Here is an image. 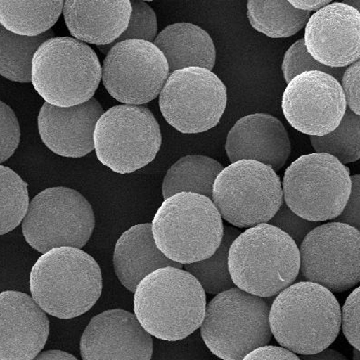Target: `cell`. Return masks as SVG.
Returning a JSON list of instances; mask_svg holds the SVG:
<instances>
[{"label":"cell","instance_id":"1","mask_svg":"<svg viewBox=\"0 0 360 360\" xmlns=\"http://www.w3.org/2000/svg\"><path fill=\"white\" fill-rule=\"evenodd\" d=\"M207 305L200 282L175 266L156 269L134 292L137 319L148 333L167 342L184 340L200 328Z\"/></svg>","mask_w":360,"mask_h":360},{"label":"cell","instance_id":"2","mask_svg":"<svg viewBox=\"0 0 360 360\" xmlns=\"http://www.w3.org/2000/svg\"><path fill=\"white\" fill-rule=\"evenodd\" d=\"M269 324L282 347L298 355L314 354L335 342L342 327V308L323 285L294 283L273 299Z\"/></svg>","mask_w":360,"mask_h":360},{"label":"cell","instance_id":"3","mask_svg":"<svg viewBox=\"0 0 360 360\" xmlns=\"http://www.w3.org/2000/svg\"><path fill=\"white\" fill-rule=\"evenodd\" d=\"M102 288L101 266L76 247L53 248L43 253L29 276L32 297L59 319L86 314L101 297Z\"/></svg>","mask_w":360,"mask_h":360},{"label":"cell","instance_id":"4","mask_svg":"<svg viewBox=\"0 0 360 360\" xmlns=\"http://www.w3.org/2000/svg\"><path fill=\"white\" fill-rule=\"evenodd\" d=\"M228 263L236 287L259 297H275L300 274V250L284 231L260 224L233 240Z\"/></svg>","mask_w":360,"mask_h":360},{"label":"cell","instance_id":"5","mask_svg":"<svg viewBox=\"0 0 360 360\" xmlns=\"http://www.w3.org/2000/svg\"><path fill=\"white\" fill-rule=\"evenodd\" d=\"M152 228L160 252L184 265L213 255L224 233L223 217L212 198L192 192L164 199Z\"/></svg>","mask_w":360,"mask_h":360},{"label":"cell","instance_id":"6","mask_svg":"<svg viewBox=\"0 0 360 360\" xmlns=\"http://www.w3.org/2000/svg\"><path fill=\"white\" fill-rule=\"evenodd\" d=\"M273 297H262L233 287L215 295L207 305L200 327L202 340L214 355L244 359L272 339L269 311Z\"/></svg>","mask_w":360,"mask_h":360},{"label":"cell","instance_id":"7","mask_svg":"<svg viewBox=\"0 0 360 360\" xmlns=\"http://www.w3.org/2000/svg\"><path fill=\"white\" fill-rule=\"evenodd\" d=\"M101 79V63L95 51L76 38H50L34 54L32 84L51 105L83 104L93 98Z\"/></svg>","mask_w":360,"mask_h":360},{"label":"cell","instance_id":"8","mask_svg":"<svg viewBox=\"0 0 360 360\" xmlns=\"http://www.w3.org/2000/svg\"><path fill=\"white\" fill-rule=\"evenodd\" d=\"M348 167L330 154H305L285 170L284 201L295 213L313 221L336 219L352 191Z\"/></svg>","mask_w":360,"mask_h":360},{"label":"cell","instance_id":"9","mask_svg":"<svg viewBox=\"0 0 360 360\" xmlns=\"http://www.w3.org/2000/svg\"><path fill=\"white\" fill-rule=\"evenodd\" d=\"M212 200L223 219L237 228L269 223L284 202L276 170L253 160H240L221 170Z\"/></svg>","mask_w":360,"mask_h":360},{"label":"cell","instance_id":"10","mask_svg":"<svg viewBox=\"0 0 360 360\" xmlns=\"http://www.w3.org/2000/svg\"><path fill=\"white\" fill-rule=\"evenodd\" d=\"M96 157L118 174H130L155 159L162 143V131L146 107L122 104L105 112L94 131Z\"/></svg>","mask_w":360,"mask_h":360},{"label":"cell","instance_id":"11","mask_svg":"<svg viewBox=\"0 0 360 360\" xmlns=\"http://www.w3.org/2000/svg\"><path fill=\"white\" fill-rule=\"evenodd\" d=\"M95 228L91 205L65 186L44 189L30 202L22 223V236L33 249L45 253L58 247H84Z\"/></svg>","mask_w":360,"mask_h":360},{"label":"cell","instance_id":"12","mask_svg":"<svg viewBox=\"0 0 360 360\" xmlns=\"http://www.w3.org/2000/svg\"><path fill=\"white\" fill-rule=\"evenodd\" d=\"M159 105L167 123L180 133H205L219 124L226 108L227 89L207 68H184L169 74Z\"/></svg>","mask_w":360,"mask_h":360},{"label":"cell","instance_id":"13","mask_svg":"<svg viewBox=\"0 0 360 360\" xmlns=\"http://www.w3.org/2000/svg\"><path fill=\"white\" fill-rule=\"evenodd\" d=\"M300 275L333 292H342L360 283V231L333 221L311 230L299 246Z\"/></svg>","mask_w":360,"mask_h":360},{"label":"cell","instance_id":"14","mask_svg":"<svg viewBox=\"0 0 360 360\" xmlns=\"http://www.w3.org/2000/svg\"><path fill=\"white\" fill-rule=\"evenodd\" d=\"M169 75L168 60L162 50L144 40L115 44L102 65L103 85L122 104L141 105L154 101Z\"/></svg>","mask_w":360,"mask_h":360},{"label":"cell","instance_id":"15","mask_svg":"<svg viewBox=\"0 0 360 360\" xmlns=\"http://www.w3.org/2000/svg\"><path fill=\"white\" fill-rule=\"evenodd\" d=\"M281 107L294 129L323 136L339 127L348 105L339 80L329 73L308 70L288 83Z\"/></svg>","mask_w":360,"mask_h":360},{"label":"cell","instance_id":"16","mask_svg":"<svg viewBox=\"0 0 360 360\" xmlns=\"http://www.w3.org/2000/svg\"><path fill=\"white\" fill-rule=\"evenodd\" d=\"M304 44L318 63L333 68L360 59V13L343 2L315 11L304 27Z\"/></svg>","mask_w":360,"mask_h":360},{"label":"cell","instance_id":"17","mask_svg":"<svg viewBox=\"0 0 360 360\" xmlns=\"http://www.w3.org/2000/svg\"><path fill=\"white\" fill-rule=\"evenodd\" d=\"M152 336L135 314L123 309L105 311L93 317L83 332L80 354L84 360H150Z\"/></svg>","mask_w":360,"mask_h":360},{"label":"cell","instance_id":"18","mask_svg":"<svg viewBox=\"0 0 360 360\" xmlns=\"http://www.w3.org/2000/svg\"><path fill=\"white\" fill-rule=\"evenodd\" d=\"M46 311L30 295L18 291L0 295V360L35 359L50 332Z\"/></svg>","mask_w":360,"mask_h":360},{"label":"cell","instance_id":"19","mask_svg":"<svg viewBox=\"0 0 360 360\" xmlns=\"http://www.w3.org/2000/svg\"><path fill=\"white\" fill-rule=\"evenodd\" d=\"M104 112L96 98L69 108L56 107L45 102L38 115L41 139L57 155H88L95 150V127Z\"/></svg>","mask_w":360,"mask_h":360},{"label":"cell","instance_id":"20","mask_svg":"<svg viewBox=\"0 0 360 360\" xmlns=\"http://www.w3.org/2000/svg\"><path fill=\"white\" fill-rule=\"evenodd\" d=\"M225 152L231 163L253 160L278 172L290 156L291 141L281 120L256 112L239 119L233 125L225 141Z\"/></svg>","mask_w":360,"mask_h":360},{"label":"cell","instance_id":"21","mask_svg":"<svg viewBox=\"0 0 360 360\" xmlns=\"http://www.w3.org/2000/svg\"><path fill=\"white\" fill-rule=\"evenodd\" d=\"M131 12V0H65L63 17L74 38L101 46L124 33Z\"/></svg>","mask_w":360,"mask_h":360},{"label":"cell","instance_id":"22","mask_svg":"<svg viewBox=\"0 0 360 360\" xmlns=\"http://www.w3.org/2000/svg\"><path fill=\"white\" fill-rule=\"evenodd\" d=\"M112 262L119 281L133 292L146 276L158 269L183 268L181 263L173 262L160 252L150 223L134 225L122 234L115 244Z\"/></svg>","mask_w":360,"mask_h":360},{"label":"cell","instance_id":"23","mask_svg":"<svg viewBox=\"0 0 360 360\" xmlns=\"http://www.w3.org/2000/svg\"><path fill=\"white\" fill-rule=\"evenodd\" d=\"M168 60L169 74L188 67L213 70L217 50L210 34L191 22H176L158 34L153 41Z\"/></svg>","mask_w":360,"mask_h":360},{"label":"cell","instance_id":"24","mask_svg":"<svg viewBox=\"0 0 360 360\" xmlns=\"http://www.w3.org/2000/svg\"><path fill=\"white\" fill-rule=\"evenodd\" d=\"M65 0H0V24L12 33L37 37L59 20Z\"/></svg>","mask_w":360,"mask_h":360},{"label":"cell","instance_id":"25","mask_svg":"<svg viewBox=\"0 0 360 360\" xmlns=\"http://www.w3.org/2000/svg\"><path fill=\"white\" fill-rule=\"evenodd\" d=\"M224 168L213 158L186 155L167 172L162 183L164 199L181 192H192L212 198L215 179Z\"/></svg>","mask_w":360,"mask_h":360},{"label":"cell","instance_id":"26","mask_svg":"<svg viewBox=\"0 0 360 360\" xmlns=\"http://www.w3.org/2000/svg\"><path fill=\"white\" fill-rule=\"evenodd\" d=\"M311 15V12L295 8L288 0H248L250 24L256 31L274 39L297 34Z\"/></svg>","mask_w":360,"mask_h":360},{"label":"cell","instance_id":"27","mask_svg":"<svg viewBox=\"0 0 360 360\" xmlns=\"http://www.w3.org/2000/svg\"><path fill=\"white\" fill-rule=\"evenodd\" d=\"M54 37L53 30L27 37L0 27V74L18 83L32 82V65L35 53L45 41Z\"/></svg>","mask_w":360,"mask_h":360},{"label":"cell","instance_id":"28","mask_svg":"<svg viewBox=\"0 0 360 360\" xmlns=\"http://www.w3.org/2000/svg\"><path fill=\"white\" fill-rule=\"evenodd\" d=\"M240 234V231L233 226H224L223 240L213 255L200 262L185 264L184 269L198 279L205 292L217 295L236 287L231 278L229 263V250L231 243Z\"/></svg>","mask_w":360,"mask_h":360},{"label":"cell","instance_id":"29","mask_svg":"<svg viewBox=\"0 0 360 360\" xmlns=\"http://www.w3.org/2000/svg\"><path fill=\"white\" fill-rule=\"evenodd\" d=\"M315 152L330 154L340 162L349 164L360 160V115L347 108L335 130L323 136H310Z\"/></svg>","mask_w":360,"mask_h":360},{"label":"cell","instance_id":"30","mask_svg":"<svg viewBox=\"0 0 360 360\" xmlns=\"http://www.w3.org/2000/svg\"><path fill=\"white\" fill-rule=\"evenodd\" d=\"M0 234L4 236L22 223L29 205L28 184L14 170L0 166Z\"/></svg>","mask_w":360,"mask_h":360},{"label":"cell","instance_id":"31","mask_svg":"<svg viewBox=\"0 0 360 360\" xmlns=\"http://www.w3.org/2000/svg\"><path fill=\"white\" fill-rule=\"evenodd\" d=\"M131 12L129 25L124 33L115 43L98 46L102 53L107 56L109 50L119 41L139 39L153 43L158 35V20L155 11L143 0H131Z\"/></svg>","mask_w":360,"mask_h":360},{"label":"cell","instance_id":"32","mask_svg":"<svg viewBox=\"0 0 360 360\" xmlns=\"http://www.w3.org/2000/svg\"><path fill=\"white\" fill-rule=\"evenodd\" d=\"M346 68L328 67L318 63L305 47L304 38L295 41L288 48L282 63V72L287 83L290 82L295 76L308 70H320L329 73L339 82H342Z\"/></svg>","mask_w":360,"mask_h":360},{"label":"cell","instance_id":"33","mask_svg":"<svg viewBox=\"0 0 360 360\" xmlns=\"http://www.w3.org/2000/svg\"><path fill=\"white\" fill-rule=\"evenodd\" d=\"M269 224L287 233L298 246H300L307 234L319 225L318 221L305 219L295 213L285 201L282 202L281 208L274 217L269 220Z\"/></svg>","mask_w":360,"mask_h":360},{"label":"cell","instance_id":"34","mask_svg":"<svg viewBox=\"0 0 360 360\" xmlns=\"http://www.w3.org/2000/svg\"><path fill=\"white\" fill-rule=\"evenodd\" d=\"M21 130L13 109L0 102V162L4 163L17 150L20 143Z\"/></svg>","mask_w":360,"mask_h":360},{"label":"cell","instance_id":"35","mask_svg":"<svg viewBox=\"0 0 360 360\" xmlns=\"http://www.w3.org/2000/svg\"><path fill=\"white\" fill-rule=\"evenodd\" d=\"M342 328L350 345L360 350V287L350 292L343 304Z\"/></svg>","mask_w":360,"mask_h":360},{"label":"cell","instance_id":"36","mask_svg":"<svg viewBox=\"0 0 360 360\" xmlns=\"http://www.w3.org/2000/svg\"><path fill=\"white\" fill-rule=\"evenodd\" d=\"M342 85L347 105L350 110L360 115V59L346 68Z\"/></svg>","mask_w":360,"mask_h":360},{"label":"cell","instance_id":"37","mask_svg":"<svg viewBox=\"0 0 360 360\" xmlns=\"http://www.w3.org/2000/svg\"><path fill=\"white\" fill-rule=\"evenodd\" d=\"M352 191L342 213L333 221L352 225L360 231V174L353 175Z\"/></svg>","mask_w":360,"mask_h":360},{"label":"cell","instance_id":"38","mask_svg":"<svg viewBox=\"0 0 360 360\" xmlns=\"http://www.w3.org/2000/svg\"><path fill=\"white\" fill-rule=\"evenodd\" d=\"M295 353L285 347L260 346L253 349L244 359H299Z\"/></svg>","mask_w":360,"mask_h":360},{"label":"cell","instance_id":"39","mask_svg":"<svg viewBox=\"0 0 360 360\" xmlns=\"http://www.w3.org/2000/svg\"><path fill=\"white\" fill-rule=\"evenodd\" d=\"M295 8L304 11H317L330 4L333 0H288Z\"/></svg>","mask_w":360,"mask_h":360},{"label":"cell","instance_id":"40","mask_svg":"<svg viewBox=\"0 0 360 360\" xmlns=\"http://www.w3.org/2000/svg\"><path fill=\"white\" fill-rule=\"evenodd\" d=\"M301 359H316V360H335V359H347L346 356L342 353L336 352V350L326 348L321 352L314 353L310 355H300Z\"/></svg>","mask_w":360,"mask_h":360},{"label":"cell","instance_id":"41","mask_svg":"<svg viewBox=\"0 0 360 360\" xmlns=\"http://www.w3.org/2000/svg\"><path fill=\"white\" fill-rule=\"evenodd\" d=\"M35 359H77L70 353L62 352V350H47V352H41L35 358Z\"/></svg>","mask_w":360,"mask_h":360},{"label":"cell","instance_id":"42","mask_svg":"<svg viewBox=\"0 0 360 360\" xmlns=\"http://www.w3.org/2000/svg\"><path fill=\"white\" fill-rule=\"evenodd\" d=\"M343 3H345V4H348L353 6V8L358 9L360 13V0H343Z\"/></svg>","mask_w":360,"mask_h":360},{"label":"cell","instance_id":"43","mask_svg":"<svg viewBox=\"0 0 360 360\" xmlns=\"http://www.w3.org/2000/svg\"><path fill=\"white\" fill-rule=\"evenodd\" d=\"M353 359H360V350L354 348L353 349Z\"/></svg>","mask_w":360,"mask_h":360},{"label":"cell","instance_id":"44","mask_svg":"<svg viewBox=\"0 0 360 360\" xmlns=\"http://www.w3.org/2000/svg\"><path fill=\"white\" fill-rule=\"evenodd\" d=\"M143 1L150 2V1H153V0H143Z\"/></svg>","mask_w":360,"mask_h":360}]
</instances>
